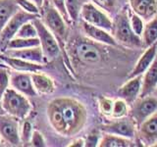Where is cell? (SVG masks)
Listing matches in <instances>:
<instances>
[{"label":"cell","mask_w":157,"mask_h":147,"mask_svg":"<svg viewBox=\"0 0 157 147\" xmlns=\"http://www.w3.org/2000/svg\"><path fill=\"white\" fill-rule=\"evenodd\" d=\"M6 55L8 57L19 58L33 63H42L44 57L42 49L39 46L23 49H11L6 52Z\"/></svg>","instance_id":"15"},{"label":"cell","mask_w":157,"mask_h":147,"mask_svg":"<svg viewBox=\"0 0 157 147\" xmlns=\"http://www.w3.org/2000/svg\"><path fill=\"white\" fill-rule=\"evenodd\" d=\"M141 36L144 47H149L157 41V17L145 24Z\"/></svg>","instance_id":"23"},{"label":"cell","mask_w":157,"mask_h":147,"mask_svg":"<svg viewBox=\"0 0 157 147\" xmlns=\"http://www.w3.org/2000/svg\"><path fill=\"white\" fill-rule=\"evenodd\" d=\"M32 145L36 147H43L45 146V141L43 139V136L38 131H33L32 135Z\"/></svg>","instance_id":"36"},{"label":"cell","mask_w":157,"mask_h":147,"mask_svg":"<svg viewBox=\"0 0 157 147\" xmlns=\"http://www.w3.org/2000/svg\"><path fill=\"white\" fill-rule=\"evenodd\" d=\"M32 1L33 3H36L37 5V7L38 8H40L42 6V4H43V0H32Z\"/></svg>","instance_id":"39"},{"label":"cell","mask_w":157,"mask_h":147,"mask_svg":"<svg viewBox=\"0 0 157 147\" xmlns=\"http://www.w3.org/2000/svg\"><path fill=\"white\" fill-rule=\"evenodd\" d=\"M34 14L31 13H24L19 12L15 14L14 16L9 20L6 26L3 28V29L0 32V43L7 45V43L16 36L19 28H21L25 23L34 20Z\"/></svg>","instance_id":"8"},{"label":"cell","mask_w":157,"mask_h":147,"mask_svg":"<svg viewBox=\"0 0 157 147\" xmlns=\"http://www.w3.org/2000/svg\"><path fill=\"white\" fill-rule=\"evenodd\" d=\"M17 37L22 38H33L37 36V29L33 23H25L23 26L19 28V31L16 34Z\"/></svg>","instance_id":"26"},{"label":"cell","mask_w":157,"mask_h":147,"mask_svg":"<svg viewBox=\"0 0 157 147\" xmlns=\"http://www.w3.org/2000/svg\"><path fill=\"white\" fill-rule=\"evenodd\" d=\"M140 137L145 145L151 146L157 141V112L145 120L139 127Z\"/></svg>","instance_id":"10"},{"label":"cell","mask_w":157,"mask_h":147,"mask_svg":"<svg viewBox=\"0 0 157 147\" xmlns=\"http://www.w3.org/2000/svg\"><path fill=\"white\" fill-rule=\"evenodd\" d=\"M136 124L134 120H119L102 126V130L106 134L119 135L126 138H132L136 134Z\"/></svg>","instance_id":"9"},{"label":"cell","mask_w":157,"mask_h":147,"mask_svg":"<svg viewBox=\"0 0 157 147\" xmlns=\"http://www.w3.org/2000/svg\"><path fill=\"white\" fill-rule=\"evenodd\" d=\"M12 85L17 90L29 96H36V90L33 86L32 76L27 74H18L12 77Z\"/></svg>","instance_id":"19"},{"label":"cell","mask_w":157,"mask_h":147,"mask_svg":"<svg viewBox=\"0 0 157 147\" xmlns=\"http://www.w3.org/2000/svg\"><path fill=\"white\" fill-rule=\"evenodd\" d=\"M33 24L37 29V36L40 40V45L44 58L47 61H51L59 55V46L52 32L45 27L41 21L37 19L33 20Z\"/></svg>","instance_id":"4"},{"label":"cell","mask_w":157,"mask_h":147,"mask_svg":"<svg viewBox=\"0 0 157 147\" xmlns=\"http://www.w3.org/2000/svg\"><path fill=\"white\" fill-rule=\"evenodd\" d=\"M53 5L55 6V8L59 11L62 15V17L64 18L66 22H69V13H68V10H67V7H66V1L65 0H51Z\"/></svg>","instance_id":"31"},{"label":"cell","mask_w":157,"mask_h":147,"mask_svg":"<svg viewBox=\"0 0 157 147\" xmlns=\"http://www.w3.org/2000/svg\"><path fill=\"white\" fill-rule=\"evenodd\" d=\"M1 59L6 64H8L10 67L15 69V70H17V71L34 73V72L39 71L42 69L41 65H37V64H34L33 62H29L26 60H23V59L8 57V56H2Z\"/></svg>","instance_id":"20"},{"label":"cell","mask_w":157,"mask_h":147,"mask_svg":"<svg viewBox=\"0 0 157 147\" xmlns=\"http://www.w3.org/2000/svg\"><path fill=\"white\" fill-rule=\"evenodd\" d=\"M0 134L13 145H18L20 137L18 134V125L14 119L7 117H0Z\"/></svg>","instance_id":"16"},{"label":"cell","mask_w":157,"mask_h":147,"mask_svg":"<svg viewBox=\"0 0 157 147\" xmlns=\"http://www.w3.org/2000/svg\"><path fill=\"white\" fill-rule=\"evenodd\" d=\"M2 107L8 114L18 119H24L31 111V105L26 97L13 89H7L2 97Z\"/></svg>","instance_id":"3"},{"label":"cell","mask_w":157,"mask_h":147,"mask_svg":"<svg viewBox=\"0 0 157 147\" xmlns=\"http://www.w3.org/2000/svg\"><path fill=\"white\" fill-rule=\"evenodd\" d=\"M128 114V107L126 104L125 100H117L114 102L113 105V110H112V116L114 118H120L125 117Z\"/></svg>","instance_id":"29"},{"label":"cell","mask_w":157,"mask_h":147,"mask_svg":"<svg viewBox=\"0 0 157 147\" xmlns=\"http://www.w3.org/2000/svg\"><path fill=\"white\" fill-rule=\"evenodd\" d=\"M157 112V98L146 96L136 101L132 107V117L137 126Z\"/></svg>","instance_id":"7"},{"label":"cell","mask_w":157,"mask_h":147,"mask_svg":"<svg viewBox=\"0 0 157 147\" xmlns=\"http://www.w3.org/2000/svg\"><path fill=\"white\" fill-rule=\"evenodd\" d=\"M32 81L36 90L39 93H51L54 91V85L50 77L41 74H33Z\"/></svg>","instance_id":"22"},{"label":"cell","mask_w":157,"mask_h":147,"mask_svg":"<svg viewBox=\"0 0 157 147\" xmlns=\"http://www.w3.org/2000/svg\"><path fill=\"white\" fill-rule=\"evenodd\" d=\"M132 142H131L129 138L107 134L101 139L98 145L100 147H130L132 146Z\"/></svg>","instance_id":"24"},{"label":"cell","mask_w":157,"mask_h":147,"mask_svg":"<svg viewBox=\"0 0 157 147\" xmlns=\"http://www.w3.org/2000/svg\"><path fill=\"white\" fill-rule=\"evenodd\" d=\"M130 23L132 31H134L137 36H141L142 32H144V22H142L141 17H140L139 15H136L134 11L130 12Z\"/></svg>","instance_id":"28"},{"label":"cell","mask_w":157,"mask_h":147,"mask_svg":"<svg viewBox=\"0 0 157 147\" xmlns=\"http://www.w3.org/2000/svg\"><path fill=\"white\" fill-rule=\"evenodd\" d=\"M155 88H157V57L144 73L140 97L144 98L149 96L155 90Z\"/></svg>","instance_id":"17"},{"label":"cell","mask_w":157,"mask_h":147,"mask_svg":"<svg viewBox=\"0 0 157 147\" xmlns=\"http://www.w3.org/2000/svg\"><path fill=\"white\" fill-rule=\"evenodd\" d=\"M66 1V7L68 10L69 16L73 20L76 21L78 19V15L81 14V10L82 7V1L83 0H65Z\"/></svg>","instance_id":"27"},{"label":"cell","mask_w":157,"mask_h":147,"mask_svg":"<svg viewBox=\"0 0 157 147\" xmlns=\"http://www.w3.org/2000/svg\"><path fill=\"white\" fill-rule=\"evenodd\" d=\"M83 31L86 33V36L88 37H90L91 39L98 42H101L103 44H107V45L111 46H116L117 41L114 38V36L109 34L108 31L104 28H98L95 26H92L87 23L83 24Z\"/></svg>","instance_id":"18"},{"label":"cell","mask_w":157,"mask_h":147,"mask_svg":"<svg viewBox=\"0 0 157 147\" xmlns=\"http://www.w3.org/2000/svg\"><path fill=\"white\" fill-rule=\"evenodd\" d=\"M40 45V40L38 37L33 38H22L16 37L12 38L10 40L6 47L8 49H23V48H29V47H36Z\"/></svg>","instance_id":"25"},{"label":"cell","mask_w":157,"mask_h":147,"mask_svg":"<svg viewBox=\"0 0 157 147\" xmlns=\"http://www.w3.org/2000/svg\"><path fill=\"white\" fill-rule=\"evenodd\" d=\"M8 83H9V77L6 71L0 70V99L3 97V94L5 93L8 88Z\"/></svg>","instance_id":"33"},{"label":"cell","mask_w":157,"mask_h":147,"mask_svg":"<svg viewBox=\"0 0 157 147\" xmlns=\"http://www.w3.org/2000/svg\"><path fill=\"white\" fill-rule=\"evenodd\" d=\"M16 0H0V32L16 11Z\"/></svg>","instance_id":"21"},{"label":"cell","mask_w":157,"mask_h":147,"mask_svg":"<svg viewBox=\"0 0 157 147\" xmlns=\"http://www.w3.org/2000/svg\"><path fill=\"white\" fill-rule=\"evenodd\" d=\"M99 105L101 108V111L104 113V114H112L113 105H114V103L112 102V100L108 99V98H105V97H100L99 98Z\"/></svg>","instance_id":"34"},{"label":"cell","mask_w":157,"mask_h":147,"mask_svg":"<svg viewBox=\"0 0 157 147\" xmlns=\"http://www.w3.org/2000/svg\"><path fill=\"white\" fill-rule=\"evenodd\" d=\"M141 83H142V75L136 76L135 77H131L118 90V94L128 103L135 102L136 100V98L140 94Z\"/></svg>","instance_id":"11"},{"label":"cell","mask_w":157,"mask_h":147,"mask_svg":"<svg viewBox=\"0 0 157 147\" xmlns=\"http://www.w3.org/2000/svg\"><path fill=\"white\" fill-rule=\"evenodd\" d=\"M132 10L144 20H150L157 13L156 0H130Z\"/></svg>","instance_id":"14"},{"label":"cell","mask_w":157,"mask_h":147,"mask_svg":"<svg viewBox=\"0 0 157 147\" xmlns=\"http://www.w3.org/2000/svg\"><path fill=\"white\" fill-rule=\"evenodd\" d=\"M17 5H19L20 7L23 8L25 11H27L28 13L31 14H37L38 13V7L36 3H33L29 0H16Z\"/></svg>","instance_id":"30"},{"label":"cell","mask_w":157,"mask_h":147,"mask_svg":"<svg viewBox=\"0 0 157 147\" xmlns=\"http://www.w3.org/2000/svg\"><path fill=\"white\" fill-rule=\"evenodd\" d=\"M113 36L116 41L129 47H144V42L140 36L132 31L130 18L126 13H121L117 16L115 22L113 23Z\"/></svg>","instance_id":"2"},{"label":"cell","mask_w":157,"mask_h":147,"mask_svg":"<svg viewBox=\"0 0 157 147\" xmlns=\"http://www.w3.org/2000/svg\"><path fill=\"white\" fill-rule=\"evenodd\" d=\"M85 143L86 142L83 141L82 139H78V140H76L75 142H73V144L70 145V147H82V146H85Z\"/></svg>","instance_id":"38"},{"label":"cell","mask_w":157,"mask_h":147,"mask_svg":"<svg viewBox=\"0 0 157 147\" xmlns=\"http://www.w3.org/2000/svg\"><path fill=\"white\" fill-rule=\"evenodd\" d=\"M43 20L47 28L50 32L58 38L59 40H63L66 36V24L65 20L62 15L59 13L57 9L53 8L50 5H47L44 9Z\"/></svg>","instance_id":"6"},{"label":"cell","mask_w":157,"mask_h":147,"mask_svg":"<svg viewBox=\"0 0 157 147\" xmlns=\"http://www.w3.org/2000/svg\"><path fill=\"white\" fill-rule=\"evenodd\" d=\"M54 101L61 112L66 127V135H72L80 131L86 121V112L83 106L70 98H59Z\"/></svg>","instance_id":"1"},{"label":"cell","mask_w":157,"mask_h":147,"mask_svg":"<svg viewBox=\"0 0 157 147\" xmlns=\"http://www.w3.org/2000/svg\"><path fill=\"white\" fill-rule=\"evenodd\" d=\"M86 146L91 147V146H96L98 141H97V136L96 135H90L87 137V139L86 141Z\"/></svg>","instance_id":"37"},{"label":"cell","mask_w":157,"mask_h":147,"mask_svg":"<svg viewBox=\"0 0 157 147\" xmlns=\"http://www.w3.org/2000/svg\"><path fill=\"white\" fill-rule=\"evenodd\" d=\"M156 55H157V41L152 44V45H150L149 47H147L146 51L141 55L140 60L137 61L136 67L134 68V70L129 75V78L144 75L147 69L151 66V64L155 60Z\"/></svg>","instance_id":"13"},{"label":"cell","mask_w":157,"mask_h":147,"mask_svg":"<svg viewBox=\"0 0 157 147\" xmlns=\"http://www.w3.org/2000/svg\"><path fill=\"white\" fill-rule=\"evenodd\" d=\"M76 54L78 60L83 63H96L100 61V50L92 43L82 41L76 46Z\"/></svg>","instance_id":"12"},{"label":"cell","mask_w":157,"mask_h":147,"mask_svg":"<svg viewBox=\"0 0 157 147\" xmlns=\"http://www.w3.org/2000/svg\"><path fill=\"white\" fill-rule=\"evenodd\" d=\"M81 16L86 23L110 32L113 29V23L106 15L97 9L94 5L85 3L81 10Z\"/></svg>","instance_id":"5"},{"label":"cell","mask_w":157,"mask_h":147,"mask_svg":"<svg viewBox=\"0 0 157 147\" xmlns=\"http://www.w3.org/2000/svg\"><path fill=\"white\" fill-rule=\"evenodd\" d=\"M32 130L33 126L29 121H26L23 125V132H22V139L25 142H28L32 139Z\"/></svg>","instance_id":"35"},{"label":"cell","mask_w":157,"mask_h":147,"mask_svg":"<svg viewBox=\"0 0 157 147\" xmlns=\"http://www.w3.org/2000/svg\"><path fill=\"white\" fill-rule=\"evenodd\" d=\"M91 1L107 12L112 13L115 10L116 0H91Z\"/></svg>","instance_id":"32"}]
</instances>
